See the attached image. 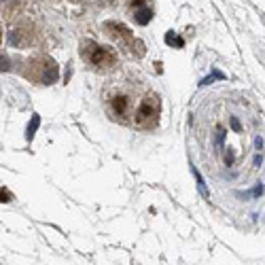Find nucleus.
<instances>
[{"instance_id": "f8f14e48", "label": "nucleus", "mask_w": 265, "mask_h": 265, "mask_svg": "<svg viewBox=\"0 0 265 265\" xmlns=\"http://www.w3.org/2000/svg\"><path fill=\"white\" fill-rule=\"evenodd\" d=\"M0 200L9 202V200H11V193H9V191H3V189H0Z\"/></svg>"}, {"instance_id": "7ed1b4c3", "label": "nucleus", "mask_w": 265, "mask_h": 265, "mask_svg": "<svg viewBox=\"0 0 265 265\" xmlns=\"http://www.w3.org/2000/svg\"><path fill=\"white\" fill-rule=\"evenodd\" d=\"M159 113H161V104H159V98L155 93H149L144 95L140 102L136 104L134 108V123L138 128H144V130H151L155 128L157 121H159Z\"/></svg>"}, {"instance_id": "6e6552de", "label": "nucleus", "mask_w": 265, "mask_h": 265, "mask_svg": "<svg viewBox=\"0 0 265 265\" xmlns=\"http://www.w3.org/2000/svg\"><path fill=\"white\" fill-rule=\"evenodd\" d=\"M13 70V60H11V55L5 53V51H0V73H9Z\"/></svg>"}, {"instance_id": "20e7f679", "label": "nucleus", "mask_w": 265, "mask_h": 265, "mask_svg": "<svg viewBox=\"0 0 265 265\" xmlns=\"http://www.w3.org/2000/svg\"><path fill=\"white\" fill-rule=\"evenodd\" d=\"M134 108H136V102L132 93L128 91H115L113 95L106 100V110L108 115L113 117V121H119V123H128L132 117H134Z\"/></svg>"}, {"instance_id": "0eeeda50", "label": "nucleus", "mask_w": 265, "mask_h": 265, "mask_svg": "<svg viewBox=\"0 0 265 265\" xmlns=\"http://www.w3.org/2000/svg\"><path fill=\"white\" fill-rule=\"evenodd\" d=\"M151 19H153V9L149 5H142V7H136L134 9V21L138 26H147Z\"/></svg>"}, {"instance_id": "f03ea898", "label": "nucleus", "mask_w": 265, "mask_h": 265, "mask_svg": "<svg viewBox=\"0 0 265 265\" xmlns=\"http://www.w3.org/2000/svg\"><path fill=\"white\" fill-rule=\"evenodd\" d=\"M81 58L87 66H91L93 70H100V73H108L117 66L115 49L100 45V43H93V40H85L81 45Z\"/></svg>"}, {"instance_id": "f257e3e1", "label": "nucleus", "mask_w": 265, "mask_h": 265, "mask_svg": "<svg viewBox=\"0 0 265 265\" xmlns=\"http://www.w3.org/2000/svg\"><path fill=\"white\" fill-rule=\"evenodd\" d=\"M23 75L28 77V81L38 83V85H53L60 79V68L53 58L45 53H36L26 62Z\"/></svg>"}, {"instance_id": "ddd939ff", "label": "nucleus", "mask_w": 265, "mask_h": 265, "mask_svg": "<svg viewBox=\"0 0 265 265\" xmlns=\"http://www.w3.org/2000/svg\"><path fill=\"white\" fill-rule=\"evenodd\" d=\"M0 43H3V30H0Z\"/></svg>"}, {"instance_id": "423d86ee", "label": "nucleus", "mask_w": 265, "mask_h": 265, "mask_svg": "<svg viewBox=\"0 0 265 265\" xmlns=\"http://www.w3.org/2000/svg\"><path fill=\"white\" fill-rule=\"evenodd\" d=\"M26 5H28V0H0V13L7 19H15L17 15L23 13Z\"/></svg>"}, {"instance_id": "39448f33", "label": "nucleus", "mask_w": 265, "mask_h": 265, "mask_svg": "<svg viewBox=\"0 0 265 265\" xmlns=\"http://www.w3.org/2000/svg\"><path fill=\"white\" fill-rule=\"evenodd\" d=\"M36 40V28L30 19H19L9 32V43L17 49H28L32 47Z\"/></svg>"}, {"instance_id": "1a4fd4ad", "label": "nucleus", "mask_w": 265, "mask_h": 265, "mask_svg": "<svg viewBox=\"0 0 265 265\" xmlns=\"http://www.w3.org/2000/svg\"><path fill=\"white\" fill-rule=\"evenodd\" d=\"M38 123H40V117L34 115L32 121H30V125H28V132H26V138H28V140H32V136H34V132H36V128H38Z\"/></svg>"}, {"instance_id": "9d476101", "label": "nucleus", "mask_w": 265, "mask_h": 265, "mask_svg": "<svg viewBox=\"0 0 265 265\" xmlns=\"http://www.w3.org/2000/svg\"><path fill=\"white\" fill-rule=\"evenodd\" d=\"M165 43L172 45V47H183V45H185V43H183V38H178V36H176V32H168V34H165Z\"/></svg>"}, {"instance_id": "9b49d317", "label": "nucleus", "mask_w": 265, "mask_h": 265, "mask_svg": "<svg viewBox=\"0 0 265 265\" xmlns=\"http://www.w3.org/2000/svg\"><path fill=\"white\" fill-rule=\"evenodd\" d=\"M216 79H223V75H221V73H212V75H210V77H208V79H204V81H202V87H204V85H208V83H212V81H216Z\"/></svg>"}]
</instances>
